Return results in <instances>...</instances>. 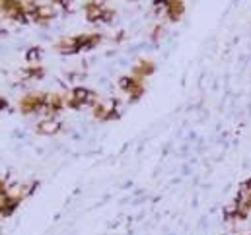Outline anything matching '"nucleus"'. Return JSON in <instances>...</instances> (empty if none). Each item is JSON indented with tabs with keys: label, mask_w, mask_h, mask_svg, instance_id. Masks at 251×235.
Returning a JSON list of instances; mask_svg holds the SVG:
<instances>
[{
	"label": "nucleus",
	"mask_w": 251,
	"mask_h": 235,
	"mask_svg": "<svg viewBox=\"0 0 251 235\" xmlns=\"http://www.w3.org/2000/svg\"><path fill=\"white\" fill-rule=\"evenodd\" d=\"M250 216H251V177L240 183L234 200L230 204H226L224 210H222V218L228 224L244 222Z\"/></svg>",
	"instance_id": "f257e3e1"
},
{
	"label": "nucleus",
	"mask_w": 251,
	"mask_h": 235,
	"mask_svg": "<svg viewBox=\"0 0 251 235\" xmlns=\"http://www.w3.org/2000/svg\"><path fill=\"white\" fill-rule=\"evenodd\" d=\"M47 99L49 94H41V92H31L27 95H24L18 103V109L24 115H33V113H43L47 107Z\"/></svg>",
	"instance_id": "423d86ee"
},
{
	"label": "nucleus",
	"mask_w": 251,
	"mask_h": 235,
	"mask_svg": "<svg viewBox=\"0 0 251 235\" xmlns=\"http://www.w3.org/2000/svg\"><path fill=\"white\" fill-rule=\"evenodd\" d=\"M92 113L94 118L101 120V122H109V120H117L121 117V111H119V103L115 99L111 101H100L92 107Z\"/></svg>",
	"instance_id": "1a4fd4ad"
},
{
	"label": "nucleus",
	"mask_w": 251,
	"mask_h": 235,
	"mask_svg": "<svg viewBox=\"0 0 251 235\" xmlns=\"http://www.w3.org/2000/svg\"><path fill=\"white\" fill-rule=\"evenodd\" d=\"M27 6V14H29V22H37V24H49L57 18V8L53 4H31L25 2Z\"/></svg>",
	"instance_id": "6e6552de"
},
{
	"label": "nucleus",
	"mask_w": 251,
	"mask_h": 235,
	"mask_svg": "<svg viewBox=\"0 0 251 235\" xmlns=\"http://www.w3.org/2000/svg\"><path fill=\"white\" fill-rule=\"evenodd\" d=\"M119 88H121V92L125 94L130 101H138V99L144 95V92H146L144 80H140V78H136V76H132V74L119 78Z\"/></svg>",
	"instance_id": "0eeeda50"
},
{
	"label": "nucleus",
	"mask_w": 251,
	"mask_h": 235,
	"mask_svg": "<svg viewBox=\"0 0 251 235\" xmlns=\"http://www.w3.org/2000/svg\"><path fill=\"white\" fill-rule=\"evenodd\" d=\"M64 101H66V107L70 109H82V107H94L96 103H100V97L96 92L78 86L64 97Z\"/></svg>",
	"instance_id": "20e7f679"
},
{
	"label": "nucleus",
	"mask_w": 251,
	"mask_h": 235,
	"mask_svg": "<svg viewBox=\"0 0 251 235\" xmlns=\"http://www.w3.org/2000/svg\"><path fill=\"white\" fill-rule=\"evenodd\" d=\"M41 57H43L41 47H31V49H27V53H25V59H27L29 64H39Z\"/></svg>",
	"instance_id": "4468645a"
},
{
	"label": "nucleus",
	"mask_w": 251,
	"mask_h": 235,
	"mask_svg": "<svg viewBox=\"0 0 251 235\" xmlns=\"http://www.w3.org/2000/svg\"><path fill=\"white\" fill-rule=\"evenodd\" d=\"M0 14L12 22H18V24L29 22L27 6L22 0H0Z\"/></svg>",
	"instance_id": "39448f33"
},
{
	"label": "nucleus",
	"mask_w": 251,
	"mask_h": 235,
	"mask_svg": "<svg viewBox=\"0 0 251 235\" xmlns=\"http://www.w3.org/2000/svg\"><path fill=\"white\" fill-rule=\"evenodd\" d=\"M51 2H53V6L63 8L64 12H72V4H74V0H51Z\"/></svg>",
	"instance_id": "2eb2a0df"
},
{
	"label": "nucleus",
	"mask_w": 251,
	"mask_h": 235,
	"mask_svg": "<svg viewBox=\"0 0 251 235\" xmlns=\"http://www.w3.org/2000/svg\"><path fill=\"white\" fill-rule=\"evenodd\" d=\"M8 190H10V187H8V185H6V181L0 177V196H2V194H6Z\"/></svg>",
	"instance_id": "f3484780"
},
{
	"label": "nucleus",
	"mask_w": 251,
	"mask_h": 235,
	"mask_svg": "<svg viewBox=\"0 0 251 235\" xmlns=\"http://www.w3.org/2000/svg\"><path fill=\"white\" fill-rule=\"evenodd\" d=\"M6 107H8V101H6L4 97H0V113H2V111H4Z\"/></svg>",
	"instance_id": "a211bd4d"
},
{
	"label": "nucleus",
	"mask_w": 251,
	"mask_h": 235,
	"mask_svg": "<svg viewBox=\"0 0 251 235\" xmlns=\"http://www.w3.org/2000/svg\"><path fill=\"white\" fill-rule=\"evenodd\" d=\"M22 76H24V80H41L43 76H45V70H43V66L41 64H29V66H25L24 70H22Z\"/></svg>",
	"instance_id": "ddd939ff"
},
{
	"label": "nucleus",
	"mask_w": 251,
	"mask_h": 235,
	"mask_svg": "<svg viewBox=\"0 0 251 235\" xmlns=\"http://www.w3.org/2000/svg\"><path fill=\"white\" fill-rule=\"evenodd\" d=\"M101 41H103V35L101 33H80V35L64 37L61 41H57L55 51H59L61 55H76V53L92 51Z\"/></svg>",
	"instance_id": "f03ea898"
},
{
	"label": "nucleus",
	"mask_w": 251,
	"mask_h": 235,
	"mask_svg": "<svg viewBox=\"0 0 251 235\" xmlns=\"http://www.w3.org/2000/svg\"><path fill=\"white\" fill-rule=\"evenodd\" d=\"M162 33H164V25H156L152 29V41H158L162 37Z\"/></svg>",
	"instance_id": "dca6fc26"
},
{
	"label": "nucleus",
	"mask_w": 251,
	"mask_h": 235,
	"mask_svg": "<svg viewBox=\"0 0 251 235\" xmlns=\"http://www.w3.org/2000/svg\"><path fill=\"white\" fill-rule=\"evenodd\" d=\"M185 14V4L183 0H166V8H164V16L170 22H179Z\"/></svg>",
	"instance_id": "9d476101"
},
{
	"label": "nucleus",
	"mask_w": 251,
	"mask_h": 235,
	"mask_svg": "<svg viewBox=\"0 0 251 235\" xmlns=\"http://www.w3.org/2000/svg\"><path fill=\"white\" fill-rule=\"evenodd\" d=\"M156 72V62L150 59H140L134 66H132V76H136V78H140V80H146V78H150L152 74Z\"/></svg>",
	"instance_id": "9b49d317"
},
{
	"label": "nucleus",
	"mask_w": 251,
	"mask_h": 235,
	"mask_svg": "<svg viewBox=\"0 0 251 235\" xmlns=\"http://www.w3.org/2000/svg\"><path fill=\"white\" fill-rule=\"evenodd\" d=\"M61 128H63V124L55 117H45L43 120H39L35 124V132L37 134H45V136H53V134L61 132Z\"/></svg>",
	"instance_id": "f8f14e48"
},
{
	"label": "nucleus",
	"mask_w": 251,
	"mask_h": 235,
	"mask_svg": "<svg viewBox=\"0 0 251 235\" xmlns=\"http://www.w3.org/2000/svg\"><path fill=\"white\" fill-rule=\"evenodd\" d=\"M250 235H251V234H250Z\"/></svg>",
	"instance_id": "6ab92c4d"
},
{
	"label": "nucleus",
	"mask_w": 251,
	"mask_h": 235,
	"mask_svg": "<svg viewBox=\"0 0 251 235\" xmlns=\"http://www.w3.org/2000/svg\"><path fill=\"white\" fill-rule=\"evenodd\" d=\"M84 16L90 24H111L115 18V10L105 6L100 0H88L84 2Z\"/></svg>",
	"instance_id": "7ed1b4c3"
}]
</instances>
